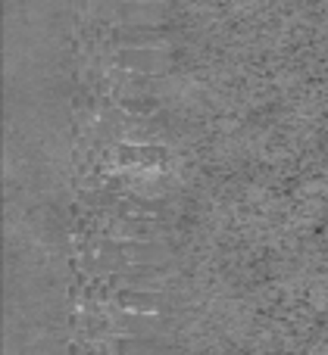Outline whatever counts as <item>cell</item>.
<instances>
[{
  "label": "cell",
  "instance_id": "obj_1",
  "mask_svg": "<svg viewBox=\"0 0 328 355\" xmlns=\"http://www.w3.org/2000/svg\"><path fill=\"white\" fill-rule=\"evenodd\" d=\"M163 331H166V324L160 318H147V312L116 315V334H122V337H156Z\"/></svg>",
  "mask_w": 328,
  "mask_h": 355
},
{
  "label": "cell",
  "instance_id": "obj_2",
  "mask_svg": "<svg viewBox=\"0 0 328 355\" xmlns=\"http://www.w3.org/2000/svg\"><path fill=\"white\" fill-rule=\"evenodd\" d=\"M116 355H160L163 343L156 337H119L113 343Z\"/></svg>",
  "mask_w": 328,
  "mask_h": 355
},
{
  "label": "cell",
  "instance_id": "obj_3",
  "mask_svg": "<svg viewBox=\"0 0 328 355\" xmlns=\"http://www.w3.org/2000/svg\"><path fill=\"white\" fill-rule=\"evenodd\" d=\"M163 302L160 293H144V290H122L119 293V306L122 309H135V312H156Z\"/></svg>",
  "mask_w": 328,
  "mask_h": 355
},
{
  "label": "cell",
  "instance_id": "obj_4",
  "mask_svg": "<svg viewBox=\"0 0 328 355\" xmlns=\"http://www.w3.org/2000/svg\"><path fill=\"white\" fill-rule=\"evenodd\" d=\"M122 252L138 265H160L166 259V250L156 243H122Z\"/></svg>",
  "mask_w": 328,
  "mask_h": 355
},
{
  "label": "cell",
  "instance_id": "obj_5",
  "mask_svg": "<svg viewBox=\"0 0 328 355\" xmlns=\"http://www.w3.org/2000/svg\"><path fill=\"white\" fill-rule=\"evenodd\" d=\"M160 275H163V265H135V268H125V281L138 284V287H154Z\"/></svg>",
  "mask_w": 328,
  "mask_h": 355
}]
</instances>
